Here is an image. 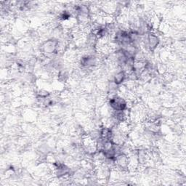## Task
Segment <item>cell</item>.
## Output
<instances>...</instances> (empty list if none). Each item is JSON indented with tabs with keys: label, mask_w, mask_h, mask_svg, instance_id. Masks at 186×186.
I'll list each match as a JSON object with an SVG mask.
<instances>
[{
	"label": "cell",
	"mask_w": 186,
	"mask_h": 186,
	"mask_svg": "<svg viewBox=\"0 0 186 186\" xmlns=\"http://www.w3.org/2000/svg\"><path fill=\"white\" fill-rule=\"evenodd\" d=\"M125 79V74L124 72L121 71L116 74V75L114 76V81L113 82L116 84H119L124 80Z\"/></svg>",
	"instance_id": "6da1fadb"
}]
</instances>
